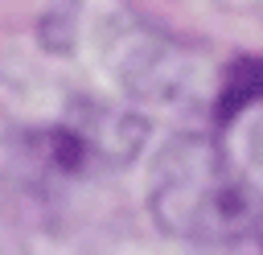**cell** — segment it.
Here are the masks:
<instances>
[{
    "label": "cell",
    "instance_id": "6da1fadb",
    "mask_svg": "<svg viewBox=\"0 0 263 255\" xmlns=\"http://www.w3.org/2000/svg\"><path fill=\"white\" fill-rule=\"evenodd\" d=\"M148 210L168 239L193 247H226L259 226L247 177L210 136L168 140L148 169Z\"/></svg>",
    "mask_w": 263,
    "mask_h": 255
},
{
    "label": "cell",
    "instance_id": "7a4b0ae2",
    "mask_svg": "<svg viewBox=\"0 0 263 255\" xmlns=\"http://www.w3.org/2000/svg\"><path fill=\"white\" fill-rule=\"evenodd\" d=\"M107 45H111V66L132 95L168 103V107L197 95L201 66L193 62V53L185 45L168 41L164 33L132 25V29H115V37Z\"/></svg>",
    "mask_w": 263,
    "mask_h": 255
},
{
    "label": "cell",
    "instance_id": "3957f363",
    "mask_svg": "<svg viewBox=\"0 0 263 255\" xmlns=\"http://www.w3.org/2000/svg\"><path fill=\"white\" fill-rule=\"evenodd\" d=\"M144 123L123 115V111H107V107H78L62 128L49 132L45 152L53 156V165L62 173H78L82 165H127L140 144H144Z\"/></svg>",
    "mask_w": 263,
    "mask_h": 255
},
{
    "label": "cell",
    "instance_id": "277c9868",
    "mask_svg": "<svg viewBox=\"0 0 263 255\" xmlns=\"http://www.w3.org/2000/svg\"><path fill=\"white\" fill-rule=\"evenodd\" d=\"M255 103H263V58H238L222 74V86L214 99V119L230 123L234 115H242Z\"/></svg>",
    "mask_w": 263,
    "mask_h": 255
},
{
    "label": "cell",
    "instance_id": "5b68a950",
    "mask_svg": "<svg viewBox=\"0 0 263 255\" xmlns=\"http://www.w3.org/2000/svg\"><path fill=\"white\" fill-rule=\"evenodd\" d=\"M247 148H251V160L263 169V115L251 123V136H247Z\"/></svg>",
    "mask_w": 263,
    "mask_h": 255
}]
</instances>
